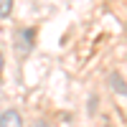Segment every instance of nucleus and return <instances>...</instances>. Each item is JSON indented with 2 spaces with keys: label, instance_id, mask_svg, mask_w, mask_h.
I'll return each instance as SVG.
<instances>
[{
  "label": "nucleus",
  "instance_id": "obj_2",
  "mask_svg": "<svg viewBox=\"0 0 127 127\" xmlns=\"http://www.w3.org/2000/svg\"><path fill=\"white\" fill-rule=\"evenodd\" d=\"M0 127H23V120L15 109H8L0 114Z\"/></svg>",
  "mask_w": 127,
  "mask_h": 127
},
{
  "label": "nucleus",
  "instance_id": "obj_5",
  "mask_svg": "<svg viewBox=\"0 0 127 127\" xmlns=\"http://www.w3.org/2000/svg\"><path fill=\"white\" fill-rule=\"evenodd\" d=\"M33 127H48L46 122H33Z\"/></svg>",
  "mask_w": 127,
  "mask_h": 127
},
{
  "label": "nucleus",
  "instance_id": "obj_3",
  "mask_svg": "<svg viewBox=\"0 0 127 127\" xmlns=\"http://www.w3.org/2000/svg\"><path fill=\"white\" fill-rule=\"evenodd\" d=\"M109 84L114 87V92H120V94H125V97H127V84L122 81V76H117V74H112V76H109Z\"/></svg>",
  "mask_w": 127,
  "mask_h": 127
},
{
  "label": "nucleus",
  "instance_id": "obj_4",
  "mask_svg": "<svg viewBox=\"0 0 127 127\" xmlns=\"http://www.w3.org/2000/svg\"><path fill=\"white\" fill-rule=\"evenodd\" d=\"M10 8H13V0H0V18L10 15Z\"/></svg>",
  "mask_w": 127,
  "mask_h": 127
},
{
  "label": "nucleus",
  "instance_id": "obj_1",
  "mask_svg": "<svg viewBox=\"0 0 127 127\" xmlns=\"http://www.w3.org/2000/svg\"><path fill=\"white\" fill-rule=\"evenodd\" d=\"M15 43H18V51H20V56H26L31 46H33V31L31 28H23V31H18L15 33Z\"/></svg>",
  "mask_w": 127,
  "mask_h": 127
},
{
  "label": "nucleus",
  "instance_id": "obj_6",
  "mask_svg": "<svg viewBox=\"0 0 127 127\" xmlns=\"http://www.w3.org/2000/svg\"><path fill=\"white\" fill-rule=\"evenodd\" d=\"M0 76H3V54H0Z\"/></svg>",
  "mask_w": 127,
  "mask_h": 127
}]
</instances>
